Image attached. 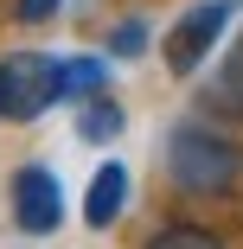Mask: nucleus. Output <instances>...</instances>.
Listing matches in <instances>:
<instances>
[{
	"mask_svg": "<svg viewBox=\"0 0 243 249\" xmlns=\"http://www.w3.org/2000/svg\"><path fill=\"white\" fill-rule=\"evenodd\" d=\"M167 179L179 192H199V198H218L243 179V147L205 122H179L167 134Z\"/></svg>",
	"mask_w": 243,
	"mask_h": 249,
	"instance_id": "f257e3e1",
	"label": "nucleus"
},
{
	"mask_svg": "<svg viewBox=\"0 0 243 249\" xmlns=\"http://www.w3.org/2000/svg\"><path fill=\"white\" fill-rule=\"evenodd\" d=\"M122 211H128V166L122 160H103L90 173V192H83V224L90 230H109Z\"/></svg>",
	"mask_w": 243,
	"mask_h": 249,
	"instance_id": "423d86ee",
	"label": "nucleus"
},
{
	"mask_svg": "<svg viewBox=\"0 0 243 249\" xmlns=\"http://www.w3.org/2000/svg\"><path fill=\"white\" fill-rule=\"evenodd\" d=\"M0 77H7V122H38L52 103H64V58L52 52L0 58Z\"/></svg>",
	"mask_w": 243,
	"mask_h": 249,
	"instance_id": "f03ea898",
	"label": "nucleus"
},
{
	"mask_svg": "<svg viewBox=\"0 0 243 249\" xmlns=\"http://www.w3.org/2000/svg\"><path fill=\"white\" fill-rule=\"evenodd\" d=\"M230 19H237V0H199V7H186L179 26H173L167 45H160V52H167V71H173V77H192V71L211 58V45L224 38Z\"/></svg>",
	"mask_w": 243,
	"mask_h": 249,
	"instance_id": "20e7f679",
	"label": "nucleus"
},
{
	"mask_svg": "<svg viewBox=\"0 0 243 249\" xmlns=\"http://www.w3.org/2000/svg\"><path fill=\"white\" fill-rule=\"evenodd\" d=\"M109 52L115 58H141V52H148V26H141V19H122L115 38H109Z\"/></svg>",
	"mask_w": 243,
	"mask_h": 249,
	"instance_id": "9d476101",
	"label": "nucleus"
},
{
	"mask_svg": "<svg viewBox=\"0 0 243 249\" xmlns=\"http://www.w3.org/2000/svg\"><path fill=\"white\" fill-rule=\"evenodd\" d=\"M199 109L218 122H243V32L230 38V52L218 58V71L199 83Z\"/></svg>",
	"mask_w": 243,
	"mask_h": 249,
	"instance_id": "39448f33",
	"label": "nucleus"
},
{
	"mask_svg": "<svg viewBox=\"0 0 243 249\" xmlns=\"http://www.w3.org/2000/svg\"><path fill=\"white\" fill-rule=\"evenodd\" d=\"M7 211H13V224H19L26 236H52V230L64 224V185H58V173L45 166V160L13 166V179H7Z\"/></svg>",
	"mask_w": 243,
	"mask_h": 249,
	"instance_id": "7ed1b4c3",
	"label": "nucleus"
},
{
	"mask_svg": "<svg viewBox=\"0 0 243 249\" xmlns=\"http://www.w3.org/2000/svg\"><path fill=\"white\" fill-rule=\"evenodd\" d=\"M0 122H7V77H0Z\"/></svg>",
	"mask_w": 243,
	"mask_h": 249,
	"instance_id": "f8f14e48",
	"label": "nucleus"
},
{
	"mask_svg": "<svg viewBox=\"0 0 243 249\" xmlns=\"http://www.w3.org/2000/svg\"><path fill=\"white\" fill-rule=\"evenodd\" d=\"M141 249H224V236L211 224H160Z\"/></svg>",
	"mask_w": 243,
	"mask_h": 249,
	"instance_id": "1a4fd4ad",
	"label": "nucleus"
},
{
	"mask_svg": "<svg viewBox=\"0 0 243 249\" xmlns=\"http://www.w3.org/2000/svg\"><path fill=\"white\" fill-rule=\"evenodd\" d=\"M122 128H128V109L115 103L109 89H103V96H90V103H77V134H83V141L103 147V141H115Z\"/></svg>",
	"mask_w": 243,
	"mask_h": 249,
	"instance_id": "0eeeda50",
	"label": "nucleus"
},
{
	"mask_svg": "<svg viewBox=\"0 0 243 249\" xmlns=\"http://www.w3.org/2000/svg\"><path fill=\"white\" fill-rule=\"evenodd\" d=\"M52 13H58V0H13V19L19 26H45Z\"/></svg>",
	"mask_w": 243,
	"mask_h": 249,
	"instance_id": "9b49d317",
	"label": "nucleus"
},
{
	"mask_svg": "<svg viewBox=\"0 0 243 249\" xmlns=\"http://www.w3.org/2000/svg\"><path fill=\"white\" fill-rule=\"evenodd\" d=\"M103 89H109V64L103 58H64V96L71 103H90Z\"/></svg>",
	"mask_w": 243,
	"mask_h": 249,
	"instance_id": "6e6552de",
	"label": "nucleus"
}]
</instances>
